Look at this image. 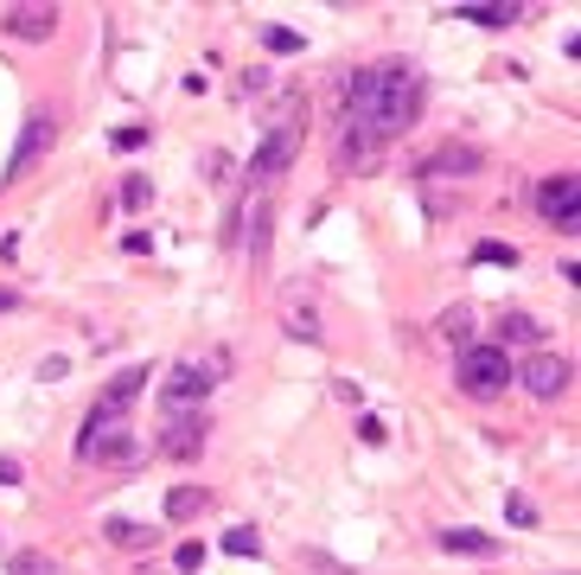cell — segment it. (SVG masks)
<instances>
[{
  "label": "cell",
  "instance_id": "obj_1",
  "mask_svg": "<svg viewBox=\"0 0 581 575\" xmlns=\"http://www.w3.org/2000/svg\"><path fill=\"white\" fill-rule=\"evenodd\" d=\"M422 96H429V83L422 71L409 65V58H384V65H364L352 71L345 83V122L364 128V135H377L384 148L415 128V115H422Z\"/></svg>",
  "mask_w": 581,
  "mask_h": 575
},
{
  "label": "cell",
  "instance_id": "obj_2",
  "mask_svg": "<svg viewBox=\"0 0 581 575\" xmlns=\"http://www.w3.org/2000/svg\"><path fill=\"white\" fill-rule=\"evenodd\" d=\"M224 378H230V352H192V358H180V365L167 371V383H160V410H167V416L205 410V396H212Z\"/></svg>",
  "mask_w": 581,
  "mask_h": 575
},
{
  "label": "cell",
  "instance_id": "obj_3",
  "mask_svg": "<svg viewBox=\"0 0 581 575\" xmlns=\"http://www.w3.org/2000/svg\"><path fill=\"white\" fill-rule=\"evenodd\" d=\"M300 141H307V96H288V103H282V115L269 122V135H262L255 160H250V192H262L275 173H288L294 153H300Z\"/></svg>",
  "mask_w": 581,
  "mask_h": 575
},
{
  "label": "cell",
  "instance_id": "obj_4",
  "mask_svg": "<svg viewBox=\"0 0 581 575\" xmlns=\"http://www.w3.org/2000/svg\"><path fill=\"white\" fill-rule=\"evenodd\" d=\"M52 141H58V110H52V103H38V110L26 115V128H20L13 153H7V173H0V186H20L38 160L52 153Z\"/></svg>",
  "mask_w": 581,
  "mask_h": 575
},
{
  "label": "cell",
  "instance_id": "obj_5",
  "mask_svg": "<svg viewBox=\"0 0 581 575\" xmlns=\"http://www.w3.org/2000/svg\"><path fill=\"white\" fill-rule=\"evenodd\" d=\"M454 383H460L467 396L486 403V396H499V390L511 383V358L499 352V345H467V352H460V365H454Z\"/></svg>",
  "mask_w": 581,
  "mask_h": 575
},
{
  "label": "cell",
  "instance_id": "obj_6",
  "mask_svg": "<svg viewBox=\"0 0 581 575\" xmlns=\"http://www.w3.org/2000/svg\"><path fill=\"white\" fill-rule=\"evenodd\" d=\"M531 205H537V218H544L549 230H562V237L581 230V180L576 173H549L544 186L531 192Z\"/></svg>",
  "mask_w": 581,
  "mask_h": 575
},
{
  "label": "cell",
  "instance_id": "obj_7",
  "mask_svg": "<svg viewBox=\"0 0 581 575\" xmlns=\"http://www.w3.org/2000/svg\"><path fill=\"white\" fill-rule=\"evenodd\" d=\"M205 448H212V416H205V410L167 416V428H160V455L167 460H198Z\"/></svg>",
  "mask_w": 581,
  "mask_h": 575
},
{
  "label": "cell",
  "instance_id": "obj_8",
  "mask_svg": "<svg viewBox=\"0 0 581 575\" xmlns=\"http://www.w3.org/2000/svg\"><path fill=\"white\" fill-rule=\"evenodd\" d=\"M569 378H576V371H569V358H556V352H531V358L517 365V378H511V383H524L537 403H556V396L569 390Z\"/></svg>",
  "mask_w": 581,
  "mask_h": 575
},
{
  "label": "cell",
  "instance_id": "obj_9",
  "mask_svg": "<svg viewBox=\"0 0 581 575\" xmlns=\"http://www.w3.org/2000/svg\"><path fill=\"white\" fill-rule=\"evenodd\" d=\"M115 435H128V410H115V403H103V396H96V410H90V416H83V428H77V455L96 460Z\"/></svg>",
  "mask_w": 581,
  "mask_h": 575
},
{
  "label": "cell",
  "instance_id": "obj_10",
  "mask_svg": "<svg viewBox=\"0 0 581 575\" xmlns=\"http://www.w3.org/2000/svg\"><path fill=\"white\" fill-rule=\"evenodd\" d=\"M0 33H7V38H26V45H45V38L58 33V7H45V0L7 7V13H0Z\"/></svg>",
  "mask_w": 581,
  "mask_h": 575
},
{
  "label": "cell",
  "instance_id": "obj_11",
  "mask_svg": "<svg viewBox=\"0 0 581 575\" xmlns=\"http://www.w3.org/2000/svg\"><path fill=\"white\" fill-rule=\"evenodd\" d=\"M441 173H467V180H479V153L454 141V148H441L435 160H422V180H441Z\"/></svg>",
  "mask_w": 581,
  "mask_h": 575
},
{
  "label": "cell",
  "instance_id": "obj_12",
  "mask_svg": "<svg viewBox=\"0 0 581 575\" xmlns=\"http://www.w3.org/2000/svg\"><path fill=\"white\" fill-rule=\"evenodd\" d=\"M441 550H447V556H479V563H492V556H499V537H486V531H441Z\"/></svg>",
  "mask_w": 581,
  "mask_h": 575
},
{
  "label": "cell",
  "instance_id": "obj_13",
  "mask_svg": "<svg viewBox=\"0 0 581 575\" xmlns=\"http://www.w3.org/2000/svg\"><path fill=\"white\" fill-rule=\"evenodd\" d=\"M288 326H294V340H320V313H314V301H307V288H288Z\"/></svg>",
  "mask_w": 581,
  "mask_h": 575
},
{
  "label": "cell",
  "instance_id": "obj_14",
  "mask_svg": "<svg viewBox=\"0 0 581 575\" xmlns=\"http://www.w3.org/2000/svg\"><path fill=\"white\" fill-rule=\"evenodd\" d=\"M205 505H212V493H205V486H173V493H167V518H173V525H192Z\"/></svg>",
  "mask_w": 581,
  "mask_h": 575
},
{
  "label": "cell",
  "instance_id": "obj_15",
  "mask_svg": "<svg viewBox=\"0 0 581 575\" xmlns=\"http://www.w3.org/2000/svg\"><path fill=\"white\" fill-rule=\"evenodd\" d=\"M435 333H441L447 345H460V352H467V345H472V307H467V301H454V307H447V313L435 320Z\"/></svg>",
  "mask_w": 581,
  "mask_h": 575
},
{
  "label": "cell",
  "instance_id": "obj_16",
  "mask_svg": "<svg viewBox=\"0 0 581 575\" xmlns=\"http://www.w3.org/2000/svg\"><path fill=\"white\" fill-rule=\"evenodd\" d=\"M499 340L531 345V352H544V320H531V313H505V320H499Z\"/></svg>",
  "mask_w": 581,
  "mask_h": 575
},
{
  "label": "cell",
  "instance_id": "obj_17",
  "mask_svg": "<svg viewBox=\"0 0 581 575\" xmlns=\"http://www.w3.org/2000/svg\"><path fill=\"white\" fill-rule=\"evenodd\" d=\"M147 378H153L147 365H128V371H122V378H115L110 390H103V403H115V410H128V403L141 396V383H147Z\"/></svg>",
  "mask_w": 581,
  "mask_h": 575
},
{
  "label": "cell",
  "instance_id": "obj_18",
  "mask_svg": "<svg viewBox=\"0 0 581 575\" xmlns=\"http://www.w3.org/2000/svg\"><path fill=\"white\" fill-rule=\"evenodd\" d=\"M110 543H115V550H153V531H147V525H135V518H115Z\"/></svg>",
  "mask_w": 581,
  "mask_h": 575
},
{
  "label": "cell",
  "instance_id": "obj_19",
  "mask_svg": "<svg viewBox=\"0 0 581 575\" xmlns=\"http://www.w3.org/2000/svg\"><path fill=\"white\" fill-rule=\"evenodd\" d=\"M135 460H141V441H135V428H128V435H115L110 448L96 455V467H135Z\"/></svg>",
  "mask_w": 581,
  "mask_h": 575
},
{
  "label": "cell",
  "instance_id": "obj_20",
  "mask_svg": "<svg viewBox=\"0 0 581 575\" xmlns=\"http://www.w3.org/2000/svg\"><path fill=\"white\" fill-rule=\"evenodd\" d=\"M460 20H472V26H511V20H524V7H460Z\"/></svg>",
  "mask_w": 581,
  "mask_h": 575
},
{
  "label": "cell",
  "instance_id": "obj_21",
  "mask_svg": "<svg viewBox=\"0 0 581 575\" xmlns=\"http://www.w3.org/2000/svg\"><path fill=\"white\" fill-rule=\"evenodd\" d=\"M122 205H128V211H147V205H153V186H147V173H128V186H122Z\"/></svg>",
  "mask_w": 581,
  "mask_h": 575
},
{
  "label": "cell",
  "instance_id": "obj_22",
  "mask_svg": "<svg viewBox=\"0 0 581 575\" xmlns=\"http://www.w3.org/2000/svg\"><path fill=\"white\" fill-rule=\"evenodd\" d=\"M224 550H230V556H262V543H255L250 525H237V531L224 537Z\"/></svg>",
  "mask_w": 581,
  "mask_h": 575
},
{
  "label": "cell",
  "instance_id": "obj_23",
  "mask_svg": "<svg viewBox=\"0 0 581 575\" xmlns=\"http://www.w3.org/2000/svg\"><path fill=\"white\" fill-rule=\"evenodd\" d=\"M13 575H58V563L38 556V550H26V556H13Z\"/></svg>",
  "mask_w": 581,
  "mask_h": 575
},
{
  "label": "cell",
  "instance_id": "obj_24",
  "mask_svg": "<svg viewBox=\"0 0 581 575\" xmlns=\"http://www.w3.org/2000/svg\"><path fill=\"white\" fill-rule=\"evenodd\" d=\"M262 45H269V51H300V33H288V26H269V33H262Z\"/></svg>",
  "mask_w": 581,
  "mask_h": 575
},
{
  "label": "cell",
  "instance_id": "obj_25",
  "mask_svg": "<svg viewBox=\"0 0 581 575\" xmlns=\"http://www.w3.org/2000/svg\"><path fill=\"white\" fill-rule=\"evenodd\" d=\"M505 518H511V525H537V505H531V498H517V493H511V498H505Z\"/></svg>",
  "mask_w": 581,
  "mask_h": 575
},
{
  "label": "cell",
  "instance_id": "obj_26",
  "mask_svg": "<svg viewBox=\"0 0 581 575\" xmlns=\"http://www.w3.org/2000/svg\"><path fill=\"white\" fill-rule=\"evenodd\" d=\"M472 256H479V263H517V250H505V243H479Z\"/></svg>",
  "mask_w": 581,
  "mask_h": 575
},
{
  "label": "cell",
  "instance_id": "obj_27",
  "mask_svg": "<svg viewBox=\"0 0 581 575\" xmlns=\"http://www.w3.org/2000/svg\"><path fill=\"white\" fill-rule=\"evenodd\" d=\"M173 563H180V570L192 575V570H198V563H205V550H198V543H180V556H173Z\"/></svg>",
  "mask_w": 581,
  "mask_h": 575
},
{
  "label": "cell",
  "instance_id": "obj_28",
  "mask_svg": "<svg viewBox=\"0 0 581 575\" xmlns=\"http://www.w3.org/2000/svg\"><path fill=\"white\" fill-rule=\"evenodd\" d=\"M13 307H20V295H13V288H0V313H13Z\"/></svg>",
  "mask_w": 581,
  "mask_h": 575
}]
</instances>
